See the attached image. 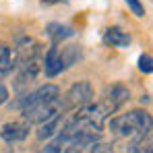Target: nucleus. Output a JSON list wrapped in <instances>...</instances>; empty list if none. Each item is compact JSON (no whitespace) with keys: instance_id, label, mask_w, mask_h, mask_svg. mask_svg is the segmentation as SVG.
<instances>
[{"instance_id":"f257e3e1","label":"nucleus","mask_w":153,"mask_h":153,"mask_svg":"<svg viewBox=\"0 0 153 153\" xmlns=\"http://www.w3.org/2000/svg\"><path fill=\"white\" fill-rule=\"evenodd\" d=\"M110 130L116 137H137L151 132V116L143 110H132L128 114L114 116L110 120Z\"/></svg>"},{"instance_id":"f03ea898","label":"nucleus","mask_w":153,"mask_h":153,"mask_svg":"<svg viewBox=\"0 0 153 153\" xmlns=\"http://www.w3.org/2000/svg\"><path fill=\"white\" fill-rule=\"evenodd\" d=\"M58 95H60V89L50 83V85L37 87L35 91H25V93H21L17 100H13V102L8 103V108L15 110V112H25L29 108H35V105H42V103L56 102Z\"/></svg>"},{"instance_id":"7ed1b4c3","label":"nucleus","mask_w":153,"mask_h":153,"mask_svg":"<svg viewBox=\"0 0 153 153\" xmlns=\"http://www.w3.org/2000/svg\"><path fill=\"white\" fill-rule=\"evenodd\" d=\"M93 102V89L89 85V81H79L75 83L62 97L58 95V105H60V114H68L73 110H79L81 105Z\"/></svg>"},{"instance_id":"20e7f679","label":"nucleus","mask_w":153,"mask_h":153,"mask_svg":"<svg viewBox=\"0 0 153 153\" xmlns=\"http://www.w3.org/2000/svg\"><path fill=\"white\" fill-rule=\"evenodd\" d=\"M128 100H130V91H128L124 85L116 83V85H112V87L105 91L102 103H97V105L102 108V112L108 116V114H114L116 110H120Z\"/></svg>"},{"instance_id":"39448f33","label":"nucleus","mask_w":153,"mask_h":153,"mask_svg":"<svg viewBox=\"0 0 153 153\" xmlns=\"http://www.w3.org/2000/svg\"><path fill=\"white\" fill-rule=\"evenodd\" d=\"M23 114V120L27 124H44L46 120L54 118L56 114H60V105H58V100L50 103H42V105H35V108H29Z\"/></svg>"},{"instance_id":"423d86ee","label":"nucleus","mask_w":153,"mask_h":153,"mask_svg":"<svg viewBox=\"0 0 153 153\" xmlns=\"http://www.w3.org/2000/svg\"><path fill=\"white\" fill-rule=\"evenodd\" d=\"M29 126L31 124H27L25 120L23 122H6L2 126V130H0V139L4 143H8V145L21 143V141H25L29 137Z\"/></svg>"},{"instance_id":"0eeeda50","label":"nucleus","mask_w":153,"mask_h":153,"mask_svg":"<svg viewBox=\"0 0 153 153\" xmlns=\"http://www.w3.org/2000/svg\"><path fill=\"white\" fill-rule=\"evenodd\" d=\"M44 71L46 76H56L64 71V64L60 60V50H58V44H52L50 50L46 52V58H44Z\"/></svg>"},{"instance_id":"6e6552de","label":"nucleus","mask_w":153,"mask_h":153,"mask_svg":"<svg viewBox=\"0 0 153 153\" xmlns=\"http://www.w3.org/2000/svg\"><path fill=\"white\" fill-rule=\"evenodd\" d=\"M103 42L108 46H112V48H126L130 44V35L126 31H122L120 27H110L103 33Z\"/></svg>"},{"instance_id":"1a4fd4ad","label":"nucleus","mask_w":153,"mask_h":153,"mask_svg":"<svg viewBox=\"0 0 153 153\" xmlns=\"http://www.w3.org/2000/svg\"><path fill=\"white\" fill-rule=\"evenodd\" d=\"M46 33L50 35L52 44H60V42L73 37L75 35V29L71 25H62V23H50V25L46 27Z\"/></svg>"},{"instance_id":"9d476101","label":"nucleus","mask_w":153,"mask_h":153,"mask_svg":"<svg viewBox=\"0 0 153 153\" xmlns=\"http://www.w3.org/2000/svg\"><path fill=\"white\" fill-rule=\"evenodd\" d=\"M62 122H64V114H56L54 118L46 120V122L42 124V128H39V132H37V139H39V141L52 139V137H54V134H56V132L60 130Z\"/></svg>"},{"instance_id":"9b49d317","label":"nucleus","mask_w":153,"mask_h":153,"mask_svg":"<svg viewBox=\"0 0 153 153\" xmlns=\"http://www.w3.org/2000/svg\"><path fill=\"white\" fill-rule=\"evenodd\" d=\"M15 68V58L8 46H0V76L8 75Z\"/></svg>"},{"instance_id":"f8f14e48","label":"nucleus","mask_w":153,"mask_h":153,"mask_svg":"<svg viewBox=\"0 0 153 153\" xmlns=\"http://www.w3.org/2000/svg\"><path fill=\"white\" fill-rule=\"evenodd\" d=\"M79 58H81V50H79V46H68V48H64V50L60 52V60H62L64 68L73 66Z\"/></svg>"},{"instance_id":"ddd939ff","label":"nucleus","mask_w":153,"mask_h":153,"mask_svg":"<svg viewBox=\"0 0 153 153\" xmlns=\"http://www.w3.org/2000/svg\"><path fill=\"white\" fill-rule=\"evenodd\" d=\"M139 71H141V73L151 75V71H153V58H151V54H143V56L139 58Z\"/></svg>"},{"instance_id":"4468645a","label":"nucleus","mask_w":153,"mask_h":153,"mask_svg":"<svg viewBox=\"0 0 153 153\" xmlns=\"http://www.w3.org/2000/svg\"><path fill=\"white\" fill-rule=\"evenodd\" d=\"M124 2L128 4V8L132 10L134 17H145V6H143L141 0H124Z\"/></svg>"},{"instance_id":"2eb2a0df","label":"nucleus","mask_w":153,"mask_h":153,"mask_svg":"<svg viewBox=\"0 0 153 153\" xmlns=\"http://www.w3.org/2000/svg\"><path fill=\"white\" fill-rule=\"evenodd\" d=\"M60 145H62V143H60V141L56 139V141H52V143H48V145L44 147V151H42V153H60V149H62Z\"/></svg>"},{"instance_id":"dca6fc26","label":"nucleus","mask_w":153,"mask_h":153,"mask_svg":"<svg viewBox=\"0 0 153 153\" xmlns=\"http://www.w3.org/2000/svg\"><path fill=\"white\" fill-rule=\"evenodd\" d=\"M6 102H8V89H6V87H4V83L0 81V105H2V103H6Z\"/></svg>"},{"instance_id":"f3484780","label":"nucleus","mask_w":153,"mask_h":153,"mask_svg":"<svg viewBox=\"0 0 153 153\" xmlns=\"http://www.w3.org/2000/svg\"><path fill=\"white\" fill-rule=\"evenodd\" d=\"M54 2H64V0H44V4H54Z\"/></svg>"},{"instance_id":"a211bd4d","label":"nucleus","mask_w":153,"mask_h":153,"mask_svg":"<svg viewBox=\"0 0 153 153\" xmlns=\"http://www.w3.org/2000/svg\"><path fill=\"white\" fill-rule=\"evenodd\" d=\"M141 103H149V95H143L141 97Z\"/></svg>"}]
</instances>
